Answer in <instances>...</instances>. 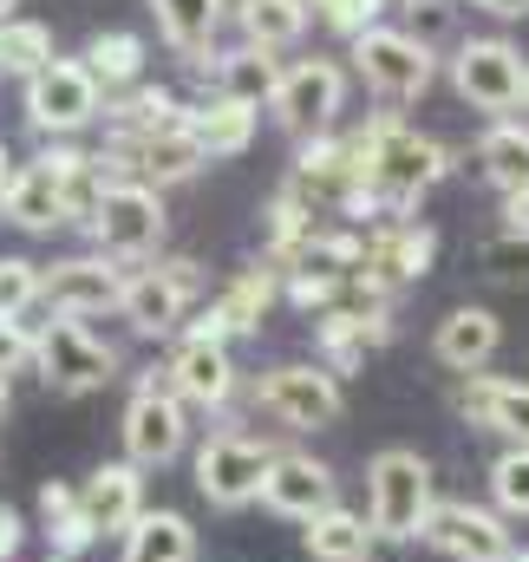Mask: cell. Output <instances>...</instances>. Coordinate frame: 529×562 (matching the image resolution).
I'll list each match as a JSON object with an SVG mask.
<instances>
[{
	"instance_id": "6da1fadb",
	"label": "cell",
	"mask_w": 529,
	"mask_h": 562,
	"mask_svg": "<svg viewBox=\"0 0 529 562\" xmlns=\"http://www.w3.org/2000/svg\"><path fill=\"white\" fill-rule=\"evenodd\" d=\"M347 144H353L360 183H367V210H360V216H373V223L412 216V210L451 177V150L438 138H425V132H412V125H398L393 112H380V119H367L360 132H347Z\"/></svg>"
},
{
	"instance_id": "7a4b0ae2",
	"label": "cell",
	"mask_w": 529,
	"mask_h": 562,
	"mask_svg": "<svg viewBox=\"0 0 529 562\" xmlns=\"http://www.w3.org/2000/svg\"><path fill=\"white\" fill-rule=\"evenodd\" d=\"M431 504H438V497H431V458H425V451L393 445V451H380V458L367 464V524H373V537L412 543V537L425 530Z\"/></svg>"
},
{
	"instance_id": "3957f363",
	"label": "cell",
	"mask_w": 529,
	"mask_h": 562,
	"mask_svg": "<svg viewBox=\"0 0 529 562\" xmlns=\"http://www.w3.org/2000/svg\"><path fill=\"white\" fill-rule=\"evenodd\" d=\"M249 400L281 431H327V425H340V413H347V393H340V380L320 360H281V367L256 373Z\"/></svg>"
},
{
	"instance_id": "277c9868",
	"label": "cell",
	"mask_w": 529,
	"mask_h": 562,
	"mask_svg": "<svg viewBox=\"0 0 529 562\" xmlns=\"http://www.w3.org/2000/svg\"><path fill=\"white\" fill-rule=\"evenodd\" d=\"M203 301V262L190 256H170V262H150V269H132L125 288H119V321L144 334V340H164L183 327V314Z\"/></svg>"
},
{
	"instance_id": "5b68a950",
	"label": "cell",
	"mask_w": 529,
	"mask_h": 562,
	"mask_svg": "<svg viewBox=\"0 0 529 562\" xmlns=\"http://www.w3.org/2000/svg\"><path fill=\"white\" fill-rule=\"evenodd\" d=\"M353 72L367 79V92L373 99H386V105H412V99H425L431 92V79H438V53L418 40V33H405V26H367L360 40H353Z\"/></svg>"
},
{
	"instance_id": "8992f818",
	"label": "cell",
	"mask_w": 529,
	"mask_h": 562,
	"mask_svg": "<svg viewBox=\"0 0 529 562\" xmlns=\"http://www.w3.org/2000/svg\"><path fill=\"white\" fill-rule=\"evenodd\" d=\"M33 373H40L53 393L79 400V393H99V386L119 380V353H112L86 321L53 314L46 327H33Z\"/></svg>"
},
{
	"instance_id": "52a82bcc",
	"label": "cell",
	"mask_w": 529,
	"mask_h": 562,
	"mask_svg": "<svg viewBox=\"0 0 529 562\" xmlns=\"http://www.w3.org/2000/svg\"><path fill=\"white\" fill-rule=\"evenodd\" d=\"M164 229H170L164 190H144V183H105V196H99V210H92V223H86L92 249L112 256V262H125V269H132V262H157Z\"/></svg>"
},
{
	"instance_id": "ba28073f",
	"label": "cell",
	"mask_w": 529,
	"mask_h": 562,
	"mask_svg": "<svg viewBox=\"0 0 529 562\" xmlns=\"http://www.w3.org/2000/svg\"><path fill=\"white\" fill-rule=\"evenodd\" d=\"M20 112H26V125L46 144L79 138L86 125H99L105 92H99V79H92L79 59H53V66H40L33 79H20Z\"/></svg>"
},
{
	"instance_id": "9c48e42d",
	"label": "cell",
	"mask_w": 529,
	"mask_h": 562,
	"mask_svg": "<svg viewBox=\"0 0 529 562\" xmlns=\"http://www.w3.org/2000/svg\"><path fill=\"white\" fill-rule=\"evenodd\" d=\"M268 112H274V125L288 132V138H320V132H334V119L347 112V66L340 59H327V53H307V59H288L281 66V86H274V99H268Z\"/></svg>"
},
{
	"instance_id": "30bf717a",
	"label": "cell",
	"mask_w": 529,
	"mask_h": 562,
	"mask_svg": "<svg viewBox=\"0 0 529 562\" xmlns=\"http://www.w3.org/2000/svg\"><path fill=\"white\" fill-rule=\"evenodd\" d=\"M294 203H307L320 223L327 216H360L367 210V183H360V157H353V144L334 138V132H320V138H307L294 150V170H288V183H281Z\"/></svg>"
},
{
	"instance_id": "8fae6325",
	"label": "cell",
	"mask_w": 529,
	"mask_h": 562,
	"mask_svg": "<svg viewBox=\"0 0 529 562\" xmlns=\"http://www.w3.org/2000/svg\"><path fill=\"white\" fill-rule=\"evenodd\" d=\"M444 66H451V92H458L471 112H484V119H510V112H524L529 59L510 46V40H497V33L464 40Z\"/></svg>"
},
{
	"instance_id": "7c38bea8",
	"label": "cell",
	"mask_w": 529,
	"mask_h": 562,
	"mask_svg": "<svg viewBox=\"0 0 529 562\" xmlns=\"http://www.w3.org/2000/svg\"><path fill=\"white\" fill-rule=\"evenodd\" d=\"M183 445H190V406L150 367L132 386V400H125V458H132L137 471H157V464L183 458Z\"/></svg>"
},
{
	"instance_id": "4fadbf2b",
	"label": "cell",
	"mask_w": 529,
	"mask_h": 562,
	"mask_svg": "<svg viewBox=\"0 0 529 562\" xmlns=\"http://www.w3.org/2000/svg\"><path fill=\"white\" fill-rule=\"evenodd\" d=\"M268 464H274V445L249 438V431H210L196 445V491L216 510H243V504L262 497Z\"/></svg>"
},
{
	"instance_id": "5bb4252c",
	"label": "cell",
	"mask_w": 529,
	"mask_h": 562,
	"mask_svg": "<svg viewBox=\"0 0 529 562\" xmlns=\"http://www.w3.org/2000/svg\"><path fill=\"white\" fill-rule=\"evenodd\" d=\"M164 380H170V393H177L183 406H203V413H223V406L243 393V373H236L229 340H216V334H203V327L177 334V347H170V360H164Z\"/></svg>"
},
{
	"instance_id": "9a60e30c",
	"label": "cell",
	"mask_w": 529,
	"mask_h": 562,
	"mask_svg": "<svg viewBox=\"0 0 529 562\" xmlns=\"http://www.w3.org/2000/svg\"><path fill=\"white\" fill-rule=\"evenodd\" d=\"M125 262H112V256H66V262H53V269H40V307L46 314H66V321H92V314H105V307H119V288H125Z\"/></svg>"
},
{
	"instance_id": "2e32d148",
	"label": "cell",
	"mask_w": 529,
	"mask_h": 562,
	"mask_svg": "<svg viewBox=\"0 0 529 562\" xmlns=\"http://www.w3.org/2000/svg\"><path fill=\"white\" fill-rule=\"evenodd\" d=\"M360 236H367V256H360V281H367V288L398 294V288H412V281L431 276V256H438V229H431V223L398 216V223H373V229H360Z\"/></svg>"
},
{
	"instance_id": "e0dca14e",
	"label": "cell",
	"mask_w": 529,
	"mask_h": 562,
	"mask_svg": "<svg viewBox=\"0 0 529 562\" xmlns=\"http://www.w3.org/2000/svg\"><path fill=\"white\" fill-rule=\"evenodd\" d=\"M418 537L451 562H510V550H517L510 530H504V517L484 510V504H431V517H425Z\"/></svg>"
},
{
	"instance_id": "ac0fdd59",
	"label": "cell",
	"mask_w": 529,
	"mask_h": 562,
	"mask_svg": "<svg viewBox=\"0 0 529 562\" xmlns=\"http://www.w3.org/2000/svg\"><path fill=\"white\" fill-rule=\"evenodd\" d=\"M196 79H203V99H229V105H249L262 112L281 86V53L262 46H229V53H203V59H183Z\"/></svg>"
},
{
	"instance_id": "d6986e66",
	"label": "cell",
	"mask_w": 529,
	"mask_h": 562,
	"mask_svg": "<svg viewBox=\"0 0 529 562\" xmlns=\"http://www.w3.org/2000/svg\"><path fill=\"white\" fill-rule=\"evenodd\" d=\"M262 504L274 517H320V510H334L340 504V477L320 464V458H307V451H274V464H268L262 477Z\"/></svg>"
},
{
	"instance_id": "ffe728a7",
	"label": "cell",
	"mask_w": 529,
	"mask_h": 562,
	"mask_svg": "<svg viewBox=\"0 0 529 562\" xmlns=\"http://www.w3.org/2000/svg\"><path fill=\"white\" fill-rule=\"evenodd\" d=\"M458 413L477 431H497L510 445H529V380H504V373H464L458 386Z\"/></svg>"
},
{
	"instance_id": "44dd1931",
	"label": "cell",
	"mask_w": 529,
	"mask_h": 562,
	"mask_svg": "<svg viewBox=\"0 0 529 562\" xmlns=\"http://www.w3.org/2000/svg\"><path fill=\"white\" fill-rule=\"evenodd\" d=\"M105 138H164V132H183L190 125V105L170 92V86H150L137 79L132 92H112L105 99Z\"/></svg>"
},
{
	"instance_id": "7402d4cb",
	"label": "cell",
	"mask_w": 529,
	"mask_h": 562,
	"mask_svg": "<svg viewBox=\"0 0 529 562\" xmlns=\"http://www.w3.org/2000/svg\"><path fill=\"white\" fill-rule=\"evenodd\" d=\"M79 504H86L92 537H125L137 517H144V471H137L132 458L125 464H99L79 484Z\"/></svg>"
},
{
	"instance_id": "603a6c76",
	"label": "cell",
	"mask_w": 529,
	"mask_h": 562,
	"mask_svg": "<svg viewBox=\"0 0 529 562\" xmlns=\"http://www.w3.org/2000/svg\"><path fill=\"white\" fill-rule=\"evenodd\" d=\"M274 294H281V276L256 262V269H243V276L223 281V294L210 301V314L196 321L203 334H216V340H236V334H256L262 327V314L274 307Z\"/></svg>"
},
{
	"instance_id": "cb8c5ba5",
	"label": "cell",
	"mask_w": 529,
	"mask_h": 562,
	"mask_svg": "<svg viewBox=\"0 0 529 562\" xmlns=\"http://www.w3.org/2000/svg\"><path fill=\"white\" fill-rule=\"evenodd\" d=\"M497 347H504V321H497L491 307H451V314L438 321V334H431V353H438V367H451V373H484Z\"/></svg>"
},
{
	"instance_id": "d4e9b609",
	"label": "cell",
	"mask_w": 529,
	"mask_h": 562,
	"mask_svg": "<svg viewBox=\"0 0 529 562\" xmlns=\"http://www.w3.org/2000/svg\"><path fill=\"white\" fill-rule=\"evenodd\" d=\"M0 216H7L13 229H26V236H53V229H66V190H59V170H53L46 157L20 164Z\"/></svg>"
},
{
	"instance_id": "484cf974",
	"label": "cell",
	"mask_w": 529,
	"mask_h": 562,
	"mask_svg": "<svg viewBox=\"0 0 529 562\" xmlns=\"http://www.w3.org/2000/svg\"><path fill=\"white\" fill-rule=\"evenodd\" d=\"M150 13H157V33L177 59H203V53H216L229 0H150Z\"/></svg>"
},
{
	"instance_id": "4316f807",
	"label": "cell",
	"mask_w": 529,
	"mask_h": 562,
	"mask_svg": "<svg viewBox=\"0 0 529 562\" xmlns=\"http://www.w3.org/2000/svg\"><path fill=\"white\" fill-rule=\"evenodd\" d=\"M190 144L203 150V164H216V157H243L256 132H262V112H249V105H229V99H203V105H190Z\"/></svg>"
},
{
	"instance_id": "83f0119b",
	"label": "cell",
	"mask_w": 529,
	"mask_h": 562,
	"mask_svg": "<svg viewBox=\"0 0 529 562\" xmlns=\"http://www.w3.org/2000/svg\"><path fill=\"white\" fill-rule=\"evenodd\" d=\"M229 20L243 26V46H262V53H288L307 40V0H229Z\"/></svg>"
},
{
	"instance_id": "f1b7e54d",
	"label": "cell",
	"mask_w": 529,
	"mask_h": 562,
	"mask_svg": "<svg viewBox=\"0 0 529 562\" xmlns=\"http://www.w3.org/2000/svg\"><path fill=\"white\" fill-rule=\"evenodd\" d=\"M477 170L491 177L497 196H524L529 190V125L524 119H491L477 138Z\"/></svg>"
},
{
	"instance_id": "f546056e",
	"label": "cell",
	"mask_w": 529,
	"mask_h": 562,
	"mask_svg": "<svg viewBox=\"0 0 529 562\" xmlns=\"http://www.w3.org/2000/svg\"><path fill=\"white\" fill-rule=\"evenodd\" d=\"M79 66L99 79L105 99H112V92H132L137 79H144V33H132V26H105V33H92L86 53H79Z\"/></svg>"
},
{
	"instance_id": "4dcf8cb0",
	"label": "cell",
	"mask_w": 529,
	"mask_h": 562,
	"mask_svg": "<svg viewBox=\"0 0 529 562\" xmlns=\"http://www.w3.org/2000/svg\"><path fill=\"white\" fill-rule=\"evenodd\" d=\"M119 562H196V530L177 510H144L125 530V557Z\"/></svg>"
},
{
	"instance_id": "1f68e13d",
	"label": "cell",
	"mask_w": 529,
	"mask_h": 562,
	"mask_svg": "<svg viewBox=\"0 0 529 562\" xmlns=\"http://www.w3.org/2000/svg\"><path fill=\"white\" fill-rule=\"evenodd\" d=\"M301 543H307L314 562H373V543H380V537H373L367 517H353V510L334 504V510L307 517V537H301Z\"/></svg>"
},
{
	"instance_id": "d6a6232c",
	"label": "cell",
	"mask_w": 529,
	"mask_h": 562,
	"mask_svg": "<svg viewBox=\"0 0 529 562\" xmlns=\"http://www.w3.org/2000/svg\"><path fill=\"white\" fill-rule=\"evenodd\" d=\"M40 524H46V543H53V557H72L86 543H99L92 537V524H86V504H79V484H46L40 491Z\"/></svg>"
},
{
	"instance_id": "836d02e7",
	"label": "cell",
	"mask_w": 529,
	"mask_h": 562,
	"mask_svg": "<svg viewBox=\"0 0 529 562\" xmlns=\"http://www.w3.org/2000/svg\"><path fill=\"white\" fill-rule=\"evenodd\" d=\"M59 53H53V26H40V20H26V13H13L7 26H0V79H33L40 66H53Z\"/></svg>"
},
{
	"instance_id": "e575fe53",
	"label": "cell",
	"mask_w": 529,
	"mask_h": 562,
	"mask_svg": "<svg viewBox=\"0 0 529 562\" xmlns=\"http://www.w3.org/2000/svg\"><path fill=\"white\" fill-rule=\"evenodd\" d=\"M477 269L497 281V288H529V236H510V229L484 236L477 243Z\"/></svg>"
},
{
	"instance_id": "d590c367",
	"label": "cell",
	"mask_w": 529,
	"mask_h": 562,
	"mask_svg": "<svg viewBox=\"0 0 529 562\" xmlns=\"http://www.w3.org/2000/svg\"><path fill=\"white\" fill-rule=\"evenodd\" d=\"M491 497H497L504 517H529V445H510L491 464Z\"/></svg>"
},
{
	"instance_id": "8d00e7d4",
	"label": "cell",
	"mask_w": 529,
	"mask_h": 562,
	"mask_svg": "<svg viewBox=\"0 0 529 562\" xmlns=\"http://www.w3.org/2000/svg\"><path fill=\"white\" fill-rule=\"evenodd\" d=\"M40 307V262L0 256V321H26Z\"/></svg>"
},
{
	"instance_id": "74e56055",
	"label": "cell",
	"mask_w": 529,
	"mask_h": 562,
	"mask_svg": "<svg viewBox=\"0 0 529 562\" xmlns=\"http://www.w3.org/2000/svg\"><path fill=\"white\" fill-rule=\"evenodd\" d=\"M307 13H314L320 26H334L340 40H360L367 26H380L386 0H307Z\"/></svg>"
},
{
	"instance_id": "f35d334b",
	"label": "cell",
	"mask_w": 529,
	"mask_h": 562,
	"mask_svg": "<svg viewBox=\"0 0 529 562\" xmlns=\"http://www.w3.org/2000/svg\"><path fill=\"white\" fill-rule=\"evenodd\" d=\"M33 373V327L26 321H0V380Z\"/></svg>"
},
{
	"instance_id": "ab89813d",
	"label": "cell",
	"mask_w": 529,
	"mask_h": 562,
	"mask_svg": "<svg viewBox=\"0 0 529 562\" xmlns=\"http://www.w3.org/2000/svg\"><path fill=\"white\" fill-rule=\"evenodd\" d=\"M20 543H26V517H20L13 504H0V562L20 557Z\"/></svg>"
},
{
	"instance_id": "60d3db41",
	"label": "cell",
	"mask_w": 529,
	"mask_h": 562,
	"mask_svg": "<svg viewBox=\"0 0 529 562\" xmlns=\"http://www.w3.org/2000/svg\"><path fill=\"white\" fill-rule=\"evenodd\" d=\"M504 229L510 236H529V190L524 196H504Z\"/></svg>"
},
{
	"instance_id": "b9f144b4",
	"label": "cell",
	"mask_w": 529,
	"mask_h": 562,
	"mask_svg": "<svg viewBox=\"0 0 529 562\" xmlns=\"http://www.w3.org/2000/svg\"><path fill=\"white\" fill-rule=\"evenodd\" d=\"M471 7H484V13H497V20H524L529 0H471Z\"/></svg>"
},
{
	"instance_id": "7bdbcfd3",
	"label": "cell",
	"mask_w": 529,
	"mask_h": 562,
	"mask_svg": "<svg viewBox=\"0 0 529 562\" xmlns=\"http://www.w3.org/2000/svg\"><path fill=\"white\" fill-rule=\"evenodd\" d=\"M13 170H20V164H13V150L0 144V210H7V190H13Z\"/></svg>"
},
{
	"instance_id": "ee69618b",
	"label": "cell",
	"mask_w": 529,
	"mask_h": 562,
	"mask_svg": "<svg viewBox=\"0 0 529 562\" xmlns=\"http://www.w3.org/2000/svg\"><path fill=\"white\" fill-rule=\"evenodd\" d=\"M7 406H13V380H0V419H7Z\"/></svg>"
},
{
	"instance_id": "f6af8a7d",
	"label": "cell",
	"mask_w": 529,
	"mask_h": 562,
	"mask_svg": "<svg viewBox=\"0 0 529 562\" xmlns=\"http://www.w3.org/2000/svg\"><path fill=\"white\" fill-rule=\"evenodd\" d=\"M13 7H20V0H0V26H7V20H13Z\"/></svg>"
},
{
	"instance_id": "bcb514c9",
	"label": "cell",
	"mask_w": 529,
	"mask_h": 562,
	"mask_svg": "<svg viewBox=\"0 0 529 562\" xmlns=\"http://www.w3.org/2000/svg\"><path fill=\"white\" fill-rule=\"evenodd\" d=\"M398 7H438V0H398Z\"/></svg>"
},
{
	"instance_id": "7dc6e473",
	"label": "cell",
	"mask_w": 529,
	"mask_h": 562,
	"mask_svg": "<svg viewBox=\"0 0 529 562\" xmlns=\"http://www.w3.org/2000/svg\"><path fill=\"white\" fill-rule=\"evenodd\" d=\"M524 125H529V79H524Z\"/></svg>"
},
{
	"instance_id": "c3c4849f",
	"label": "cell",
	"mask_w": 529,
	"mask_h": 562,
	"mask_svg": "<svg viewBox=\"0 0 529 562\" xmlns=\"http://www.w3.org/2000/svg\"><path fill=\"white\" fill-rule=\"evenodd\" d=\"M510 562H529V550H510Z\"/></svg>"
},
{
	"instance_id": "681fc988",
	"label": "cell",
	"mask_w": 529,
	"mask_h": 562,
	"mask_svg": "<svg viewBox=\"0 0 529 562\" xmlns=\"http://www.w3.org/2000/svg\"><path fill=\"white\" fill-rule=\"evenodd\" d=\"M46 562H72V557H46Z\"/></svg>"
}]
</instances>
